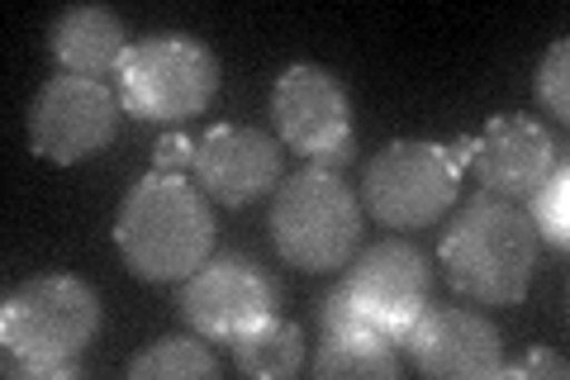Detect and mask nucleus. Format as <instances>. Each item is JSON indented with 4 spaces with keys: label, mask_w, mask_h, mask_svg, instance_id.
<instances>
[{
    "label": "nucleus",
    "mask_w": 570,
    "mask_h": 380,
    "mask_svg": "<svg viewBox=\"0 0 570 380\" xmlns=\"http://www.w3.org/2000/svg\"><path fill=\"white\" fill-rule=\"evenodd\" d=\"M272 243L295 271H337L362 243V205L337 172L305 167L272 191Z\"/></svg>",
    "instance_id": "20e7f679"
},
{
    "label": "nucleus",
    "mask_w": 570,
    "mask_h": 380,
    "mask_svg": "<svg viewBox=\"0 0 570 380\" xmlns=\"http://www.w3.org/2000/svg\"><path fill=\"white\" fill-rule=\"evenodd\" d=\"M400 348L423 376H438V380H494L499 367H504L499 329L485 314L461 310V304H442V310L428 304L404 329Z\"/></svg>",
    "instance_id": "9b49d317"
},
{
    "label": "nucleus",
    "mask_w": 570,
    "mask_h": 380,
    "mask_svg": "<svg viewBox=\"0 0 570 380\" xmlns=\"http://www.w3.org/2000/svg\"><path fill=\"white\" fill-rule=\"evenodd\" d=\"M100 333V295L71 271L24 281L0 304L6 371L33 380H67L81 371V352Z\"/></svg>",
    "instance_id": "f03ea898"
},
{
    "label": "nucleus",
    "mask_w": 570,
    "mask_h": 380,
    "mask_svg": "<svg viewBox=\"0 0 570 380\" xmlns=\"http://www.w3.org/2000/svg\"><path fill=\"white\" fill-rule=\"evenodd\" d=\"M343 285L366 323V333H376L400 348L404 329L428 310L433 266H428V257L414 243L385 238V243H371L356 262H347Z\"/></svg>",
    "instance_id": "1a4fd4ad"
},
{
    "label": "nucleus",
    "mask_w": 570,
    "mask_h": 380,
    "mask_svg": "<svg viewBox=\"0 0 570 380\" xmlns=\"http://www.w3.org/2000/svg\"><path fill=\"white\" fill-rule=\"evenodd\" d=\"M471 153H475V138H456L452 148H448L452 167H456V172H466V167H471Z\"/></svg>",
    "instance_id": "5701e85b"
},
{
    "label": "nucleus",
    "mask_w": 570,
    "mask_h": 380,
    "mask_svg": "<svg viewBox=\"0 0 570 380\" xmlns=\"http://www.w3.org/2000/svg\"><path fill=\"white\" fill-rule=\"evenodd\" d=\"M276 281L243 252H219L181 285V319L205 342H234L243 329L276 314Z\"/></svg>",
    "instance_id": "9d476101"
},
{
    "label": "nucleus",
    "mask_w": 570,
    "mask_h": 380,
    "mask_svg": "<svg viewBox=\"0 0 570 380\" xmlns=\"http://www.w3.org/2000/svg\"><path fill=\"white\" fill-rule=\"evenodd\" d=\"M115 247L124 266L148 285H171L195 276L214 247V214L200 186L186 176H142L124 195L115 220Z\"/></svg>",
    "instance_id": "7ed1b4c3"
},
{
    "label": "nucleus",
    "mask_w": 570,
    "mask_h": 380,
    "mask_svg": "<svg viewBox=\"0 0 570 380\" xmlns=\"http://www.w3.org/2000/svg\"><path fill=\"white\" fill-rule=\"evenodd\" d=\"M566 77H570V43L557 39L542 62H538V81H532V90H538V105L542 110H551L557 119H570V90H566Z\"/></svg>",
    "instance_id": "6ab92c4d"
},
{
    "label": "nucleus",
    "mask_w": 570,
    "mask_h": 380,
    "mask_svg": "<svg viewBox=\"0 0 570 380\" xmlns=\"http://www.w3.org/2000/svg\"><path fill=\"white\" fill-rule=\"evenodd\" d=\"M309 371L318 380H337V376H371V380H395L400 376V348L371 333H352V338H328L318 357L309 361Z\"/></svg>",
    "instance_id": "dca6fc26"
},
{
    "label": "nucleus",
    "mask_w": 570,
    "mask_h": 380,
    "mask_svg": "<svg viewBox=\"0 0 570 380\" xmlns=\"http://www.w3.org/2000/svg\"><path fill=\"white\" fill-rule=\"evenodd\" d=\"M119 96L91 77H52L29 105V148L52 167L105 153L119 134Z\"/></svg>",
    "instance_id": "6e6552de"
},
{
    "label": "nucleus",
    "mask_w": 570,
    "mask_h": 380,
    "mask_svg": "<svg viewBox=\"0 0 570 380\" xmlns=\"http://www.w3.org/2000/svg\"><path fill=\"white\" fill-rule=\"evenodd\" d=\"M195 186L209 205L243 210L257 195L281 186V143L266 138L262 129H243V124H219L195 143Z\"/></svg>",
    "instance_id": "f8f14e48"
},
{
    "label": "nucleus",
    "mask_w": 570,
    "mask_h": 380,
    "mask_svg": "<svg viewBox=\"0 0 570 380\" xmlns=\"http://www.w3.org/2000/svg\"><path fill=\"white\" fill-rule=\"evenodd\" d=\"M523 210H528L532 228H538V238L551 243L557 252H566V243H570V172H566V162L547 176V186H538L528 195Z\"/></svg>",
    "instance_id": "a211bd4d"
},
{
    "label": "nucleus",
    "mask_w": 570,
    "mask_h": 380,
    "mask_svg": "<svg viewBox=\"0 0 570 380\" xmlns=\"http://www.w3.org/2000/svg\"><path fill=\"white\" fill-rule=\"evenodd\" d=\"M499 376H509V380H532V376H542V380H566L570 376V361L561 352H551V348H538V352H528L519 367H499Z\"/></svg>",
    "instance_id": "412c9836"
},
{
    "label": "nucleus",
    "mask_w": 570,
    "mask_h": 380,
    "mask_svg": "<svg viewBox=\"0 0 570 380\" xmlns=\"http://www.w3.org/2000/svg\"><path fill=\"white\" fill-rule=\"evenodd\" d=\"M190 162H195V143H190L186 134H163V138H157V148H153V172L181 176Z\"/></svg>",
    "instance_id": "4be33fe9"
},
{
    "label": "nucleus",
    "mask_w": 570,
    "mask_h": 380,
    "mask_svg": "<svg viewBox=\"0 0 570 380\" xmlns=\"http://www.w3.org/2000/svg\"><path fill=\"white\" fill-rule=\"evenodd\" d=\"M561 162H566L561 143L528 115H494L471 153L480 186L490 195H504V201H519V205L538 186H547V176L557 172Z\"/></svg>",
    "instance_id": "ddd939ff"
},
{
    "label": "nucleus",
    "mask_w": 570,
    "mask_h": 380,
    "mask_svg": "<svg viewBox=\"0 0 570 380\" xmlns=\"http://www.w3.org/2000/svg\"><path fill=\"white\" fill-rule=\"evenodd\" d=\"M115 77L124 115L148 124H186L205 115L219 90V58L190 33H148L129 43Z\"/></svg>",
    "instance_id": "39448f33"
},
{
    "label": "nucleus",
    "mask_w": 570,
    "mask_h": 380,
    "mask_svg": "<svg viewBox=\"0 0 570 380\" xmlns=\"http://www.w3.org/2000/svg\"><path fill=\"white\" fill-rule=\"evenodd\" d=\"M318 323H324V333L328 338H352V333H366V323H362V314H356V304H352V295H347V285L337 281L333 291L318 300ZM376 338V333H371Z\"/></svg>",
    "instance_id": "aec40b11"
},
{
    "label": "nucleus",
    "mask_w": 570,
    "mask_h": 380,
    "mask_svg": "<svg viewBox=\"0 0 570 380\" xmlns=\"http://www.w3.org/2000/svg\"><path fill=\"white\" fill-rule=\"evenodd\" d=\"M461 172L452 167L448 148L419 138H400L366 162L362 176V201L371 210V220H381L385 228H428L438 224V214H448L456 205Z\"/></svg>",
    "instance_id": "423d86ee"
},
{
    "label": "nucleus",
    "mask_w": 570,
    "mask_h": 380,
    "mask_svg": "<svg viewBox=\"0 0 570 380\" xmlns=\"http://www.w3.org/2000/svg\"><path fill=\"white\" fill-rule=\"evenodd\" d=\"M228 352H234L243 376H257V380H291L305 367V338L281 314H266L253 329H243L228 342Z\"/></svg>",
    "instance_id": "2eb2a0df"
},
{
    "label": "nucleus",
    "mask_w": 570,
    "mask_h": 380,
    "mask_svg": "<svg viewBox=\"0 0 570 380\" xmlns=\"http://www.w3.org/2000/svg\"><path fill=\"white\" fill-rule=\"evenodd\" d=\"M48 48L67 77H110L119 71L124 52H129V33H124L119 14L105 6H71L48 29Z\"/></svg>",
    "instance_id": "4468645a"
},
{
    "label": "nucleus",
    "mask_w": 570,
    "mask_h": 380,
    "mask_svg": "<svg viewBox=\"0 0 570 380\" xmlns=\"http://www.w3.org/2000/svg\"><path fill=\"white\" fill-rule=\"evenodd\" d=\"M134 380H219V361L205 348V338H157L148 352L129 361Z\"/></svg>",
    "instance_id": "f3484780"
},
{
    "label": "nucleus",
    "mask_w": 570,
    "mask_h": 380,
    "mask_svg": "<svg viewBox=\"0 0 570 380\" xmlns=\"http://www.w3.org/2000/svg\"><path fill=\"white\" fill-rule=\"evenodd\" d=\"M272 119L281 143L305 157L309 167L337 172L356 157L347 86L328 67H314V62L285 67L272 86Z\"/></svg>",
    "instance_id": "0eeeda50"
},
{
    "label": "nucleus",
    "mask_w": 570,
    "mask_h": 380,
    "mask_svg": "<svg viewBox=\"0 0 570 380\" xmlns=\"http://www.w3.org/2000/svg\"><path fill=\"white\" fill-rule=\"evenodd\" d=\"M538 252H542V238L532 228L528 210L519 201L480 191L475 201L456 210V220L442 233L438 262L461 300L513 310V304H523L532 285Z\"/></svg>",
    "instance_id": "f257e3e1"
}]
</instances>
